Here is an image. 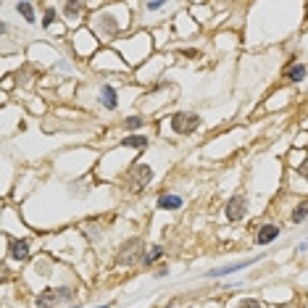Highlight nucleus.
<instances>
[{
  "mask_svg": "<svg viewBox=\"0 0 308 308\" xmlns=\"http://www.w3.org/2000/svg\"><path fill=\"white\" fill-rule=\"evenodd\" d=\"M200 127V116L198 114H187V111H179L172 116V129L177 134H192Z\"/></svg>",
  "mask_w": 308,
  "mask_h": 308,
  "instance_id": "obj_1",
  "label": "nucleus"
},
{
  "mask_svg": "<svg viewBox=\"0 0 308 308\" xmlns=\"http://www.w3.org/2000/svg\"><path fill=\"white\" fill-rule=\"evenodd\" d=\"M140 248H145L140 237H132V240H127L124 245H121V253H119V264H124V266H132L137 258L143 261V256H145V253H140Z\"/></svg>",
  "mask_w": 308,
  "mask_h": 308,
  "instance_id": "obj_2",
  "label": "nucleus"
},
{
  "mask_svg": "<svg viewBox=\"0 0 308 308\" xmlns=\"http://www.w3.org/2000/svg\"><path fill=\"white\" fill-rule=\"evenodd\" d=\"M150 179H153V172H150V166H145V163H137L132 172L127 174V184H129L132 192H140Z\"/></svg>",
  "mask_w": 308,
  "mask_h": 308,
  "instance_id": "obj_3",
  "label": "nucleus"
},
{
  "mask_svg": "<svg viewBox=\"0 0 308 308\" xmlns=\"http://www.w3.org/2000/svg\"><path fill=\"white\" fill-rule=\"evenodd\" d=\"M224 213H227V219H229V221H240L245 213H248V198H245V195L229 198V203H227Z\"/></svg>",
  "mask_w": 308,
  "mask_h": 308,
  "instance_id": "obj_4",
  "label": "nucleus"
},
{
  "mask_svg": "<svg viewBox=\"0 0 308 308\" xmlns=\"http://www.w3.org/2000/svg\"><path fill=\"white\" fill-rule=\"evenodd\" d=\"M276 237H279V227L276 224H264L256 232V245H269V242H274Z\"/></svg>",
  "mask_w": 308,
  "mask_h": 308,
  "instance_id": "obj_5",
  "label": "nucleus"
},
{
  "mask_svg": "<svg viewBox=\"0 0 308 308\" xmlns=\"http://www.w3.org/2000/svg\"><path fill=\"white\" fill-rule=\"evenodd\" d=\"M61 300H64V298H61V287L58 290H42L37 295V305L40 308H55Z\"/></svg>",
  "mask_w": 308,
  "mask_h": 308,
  "instance_id": "obj_6",
  "label": "nucleus"
},
{
  "mask_svg": "<svg viewBox=\"0 0 308 308\" xmlns=\"http://www.w3.org/2000/svg\"><path fill=\"white\" fill-rule=\"evenodd\" d=\"M100 105H105L108 111H114L116 105H119V95H116V90L111 85H103L100 87Z\"/></svg>",
  "mask_w": 308,
  "mask_h": 308,
  "instance_id": "obj_7",
  "label": "nucleus"
},
{
  "mask_svg": "<svg viewBox=\"0 0 308 308\" xmlns=\"http://www.w3.org/2000/svg\"><path fill=\"white\" fill-rule=\"evenodd\" d=\"M256 261V258H253ZM253 261H237V264H229V266H221V269H213V271H208L206 276H211V279H216V276H227V274H232V271H240V269H245V266H250Z\"/></svg>",
  "mask_w": 308,
  "mask_h": 308,
  "instance_id": "obj_8",
  "label": "nucleus"
},
{
  "mask_svg": "<svg viewBox=\"0 0 308 308\" xmlns=\"http://www.w3.org/2000/svg\"><path fill=\"white\" fill-rule=\"evenodd\" d=\"M158 208H163V211H177V208H182V198L179 195H172V192H163L158 198Z\"/></svg>",
  "mask_w": 308,
  "mask_h": 308,
  "instance_id": "obj_9",
  "label": "nucleus"
},
{
  "mask_svg": "<svg viewBox=\"0 0 308 308\" xmlns=\"http://www.w3.org/2000/svg\"><path fill=\"white\" fill-rule=\"evenodd\" d=\"M29 256V240H13L11 242V258L24 261Z\"/></svg>",
  "mask_w": 308,
  "mask_h": 308,
  "instance_id": "obj_10",
  "label": "nucleus"
},
{
  "mask_svg": "<svg viewBox=\"0 0 308 308\" xmlns=\"http://www.w3.org/2000/svg\"><path fill=\"white\" fill-rule=\"evenodd\" d=\"M285 74H287V79H290V82H303V79H305V74H308V69H305L303 64H295V66H290Z\"/></svg>",
  "mask_w": 308,
  "mask_h": 308,
  "instance_id": "obj_11",
  "label": "nucleus"
},
{
  "mask_svg": "<svg viewBox=\"0 0 308 308\" xmlns=\"http://www.w3.org/2000/svg\"><path fill=\"white\" fill-rule=\"evenodd\" d=\"M16 11L21 13V16H24L29 24L37 21V19H35V6H32V3H16Z\"/></svg>",
  "mask_w": 308,
  "mask_h": 308,
  "instance_id": "obj_12",
  "label": "nucleus"
},
{
  "mask_svg": "<svg viewBox=\"0 0 308 308\" xmlns=\"http://www.w3.org/2000/svg\"><path fill=\"white\" fill-rule=\"evenodd\" d=\"M163 256V248H161V245H156V248H150V253H145L143 256V264L145 266H150V264H156V261Z\"/></svg>",
  "mask_w": 308,
  "mask_h": 308,
  "instance_id": "obj_13",
  "label": "nucleus"
},
{
  "mask_svg": "<svg viewBox=\"0 0 308 308\" xmlns=\"http://www.w3.org/2000/svg\"><path fill=\"white\" fill-rule=\"evenodd\" d=\"M121 145H129V148H145L148 145V137L143 134H132V137H124V143Z\"/></svg>",
  "mask_w": 308,
  "mask_h": 308,
  "instance_id": "obj_14",
  "label": "nucleus"
},
{
  "mask_svg": "<svg viewBox=\"0 0 308 308\" xmlns=\"http://www.w3.org/2000/svg\"><path fill=\"white\" fill-rule=\"evenodd\" d=\"M305 216H308V200H303V203L292 211V224H300Z\"/></svg>",
  "mask_w": 308,
  "mask_h": 308,
  "instance_id": "obj_15",
  "label": "nucleus"
},
{
  "mask_svg": "<svg viewBox=\"0 0 308 308\" xmlns=\"http://www.w3.org/2000/svg\"><path fill=\"white\" fill-rule=\"evenodd\" d=\"M124 127H127L129 132H134V129L143 127V119H140V116H129V119H124Z\"/></svg>",
  "mask_w": 308,
  "mask_h": 308,
  "instance_id": "obj_16",
  "label": "nucleus"
},
{
  "mask_svg": "<svg viewBox=\"0 0 308 308\" xmlns=\"http://www.w3.org/2000/svg\"><path fill=\"white\" fill-rule=\"evenodd\" d=\"M64 8H66V13H69V19H74L79 11H85V6H82V3H66Z\"/></svg>",
  "mask_w": 308,
  "mask_h": 308,
  "instance_id": "obj_17",
  "label": "nucleus"
},
{
  "mask_svg": "<svg viewBox=\"0 0 308 308\" xmlns=\"http://www.w3.org/2000/svg\"><path fill=\"white\" fill-rule=\"evenodd\" d=\"M53 21H55V11L48 8V11H45V16H42V26H50Z\"/></svg>",
  "mask_w": 308,
  "mask_h": 308,
  "instance_id": "obj_18",
  "label": "nucleus"
},
{
  "mask_svg": "<svg viewBox=\"0 0 308 308\" xmlns=\"http://www.w3.org/2000/svg\"><path fill=\"white\" fill-rule=\"evenodd\" d=\"M237 308H261V303H258V300H250V298H248V300H242V303H240Z\"/></svg>",
  "mask_w": 308,
  "mask_h": 308,
  "instance_id": "obj_19",
  "label": "nucleus"
},
{
  "mask_svg": "<svg viewBox=\"0 0 308 308\" xmlns=\"http://www.w3.org/2000/svg\"><path fill=\"white\" fill-rule=\"evenodd\" d=\"M166 8V3H145V11H161Z\"/></svg>",
  "mask_w": 308,
  "mask_h": 308,
  "instance_id": "obj_20",
  "label": "nucleus"
},
{
  "mask_svg": "<svg viewBox=\"0 0 308 308\" xmlns=\"http://www.w3.org/2000/svg\"><path fill=\"white\" fill-rule=\"evenodd\" d=\"M98 308H108V305H98Z\"/></svg>",
  "mask_w": 308,
  "mask_h": 308,
  "instance_id": "obj_21",
  "label": "nucleus"
},
{
  "mask_svg": "<svg viewBox=\"0 0 308 308\" xmlns=\"http://www.w3.org/2000/svg\"><path fill=\"white\" fill-rule=\"evenodd\" d=\"M282 308H287V305H282Z\"/></svg>",
  "mask_w": 308,
  "mask_h": 308,
  "instance_id": "obj_22",
  "label": "nucleus"
}]
</instances>
